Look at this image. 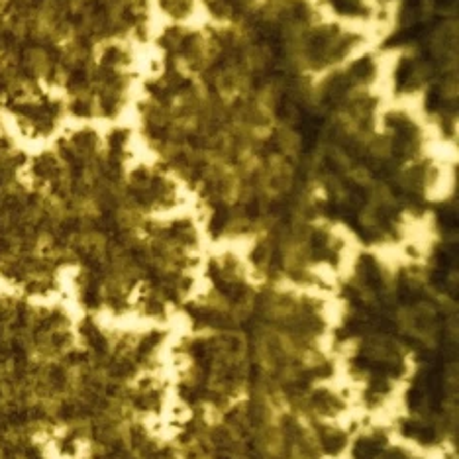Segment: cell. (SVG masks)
<instances>
[{
  "label": "cell",
  "mask_w": 459,
  "mask_h": 459,
  "mask_svg": "<svg viewBox=\"0 0 459 459\" xmlns=\"http://www.w3.org/2000/svg\"><path fill=\"white\" fill-rule=\"evenodd\" d=\"M405 281L383 265H359V279L332 304V348L361 422L387 424L422 451L449 459L457 436V302L451 283L424 271Z\"/></svg>",
  "instance_id": "cell-1"
}]
</instances>
